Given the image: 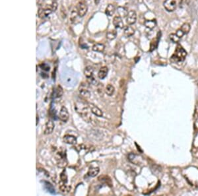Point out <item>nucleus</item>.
Here are the masks:
<instances>
[{"label":"nucleus","instance_id":"obj_7","mask_svg":"<svg viewBox=\"0 0 198 196\" xmlns=\"http://www.w3.org/2000/svg\"><path fill=\"white\" fill-rule=\"evenodd\" d=\"M137 20V14L136 11L133 10H130L128 12L127 17H126V22L129 25H132L136 23Z\"/></svg>","mask_w":198,"mask_h":196},{"label":"nucleus","instance_id":"obj_10","mask_svg":"<svg viewBox=\"0 0 198 196\" xmlns=\"http://www.w3.org/2000/svg\"><path fill=\"white\" fill-rule=\"evenodd\" d=\"M79 93H80V95H81L83 97H84L85 98L90 97L91 93H90L89 90H88V86L84 83H83L81 86H80Z\"/></svg>","mask_w":198,"mask_h":196},{"label":"nucleus","instance_id":"obj_22","mask_svg":"<svg viewBox=\"0 0 198 196\" xmlns=\"http://www.w3.org/2000/svg\"><path fill=\"white\" fill-rule=\"evenodd\" d=\"M104 48H105V46L103 44L96 43L94 45H93V48H92V49H93V50L94 51V52H102L104 50Z\"/></svg>","mask_w":198,"mask_h":196},{"label":"nucleus","instance_id":"obj_3","mask_svg":"<svg viewBox=\"0 0 198 196\" xmlns=\"http://www.w3.org/2000/svg\"><path fill=\"white\" fill-rule=\"evenodd\" d=\"M94 69L93 67L87 66L85 67L84 70V74L87 79V82L91 85H96L98 83V81L94 77Z\"/></svg>","mask_w":198,"mask_h":196},{"label":"nucleus","instance_id":"obj_27","mask_svg":"<svg viewBox=\"0 0 198 196\" xmlns=\"http://www.w3.org/2000/svg\"><path fill=\"white\" fill-rule=\"evenodd\" d=\"M190 28H191L190 25L189 23H187V22L183 24L182 25V27H180V29L183 31V33H184V35H186V34H188L189 32H190Z\"/></svg>","mask_w":198,"mask_h":196},{"label":"nucleus","instance_id":"obj_1","mask_svg":"<svg viewBox=\"0 0 198 196\" xmlns=\"http://www.w3.org/2000/svg\"><path fill=\"white\" fill-rule=\"evenodd\" d=\"M186 56H187V52L181 45L178 44L176 48L173 55L171 57V59L174 62H181L184 61Z\"/></svg>","mask_w":198,"mask_h":196},{"label":"nucleus","instance_id":"obj_21","mask_svg":"<svg viewBox=\"0 0 198 196\" xmlns=\"http://www.w3.org/2000/svg\"><path fill=\"white\" fill-rule=\"evenodd\" d=\"M99 180L100 182H101L102 183L107 184L109 186H112V181L110 180V178L108 176H100V177H99Z\"/></svg>","mask_w":198,"mask_h":196},{"label":"nucleus","instance_id":"obj_17","mask_svg":"<svg viewBox=\"0 0 198 196\" xmlns=\"http://www.w3.org/2000/svg\"><path fill=\"white\" fill-rule=\"evenodd\" d=\"M116 11V7L113 4H109L106 8L105 13L106 15L109 17L112 16Z\"/></svg>","mask_w":198,"mask_h":196},{"label":"nucleus","instance_id":"obj_28","mask_svg":"<svg viewBox=\"0 0 198 196\" xmlns=\"http://www.w3.org/2000/svg\"><path fill=\"white\" fill-rule=\"evenodd\" d=\"M44 183H45V184H44L45 188L50 193H51V194H55V189L54 188L53 186L51 185V184L50 183L48 182H45Z\"/></svg>","mask_w":198,"mask_h":196},{"label":"nucleus","instance_id":"obj_8","mask_svg":"<svg viewBox=\"0 0 198 196\" xmlns=\"http://www.w3.org/2000/svg\"><path fill=\"white\" fill-rule=\"evenodd\" d=\"M56 160L58 161V166L63 168L67 165V161L65 157V154L62 152L58 153L56 156Z\"/></svg>","mask_w":198,"mask_h":196},{"label":"nucleus","instance_id":"obj_6","mask_svg":"<svg viewBox=\"0 0 198 196\" xmlns=\"http://www.w3.org/2000/svg\"><path fill=\"white\" fill-rule=\"evenodd\" d=\"M163 5L165 9L168 12H173L176 8V3L175 0H165Z\"/></svg>","mask_w":198,"mask_h":196},{"label":"nucleus","instance_id":"obj_35","mask_svg":"<svg viewBox=\"0 0 198 196\" xmlns=\"http://www.w3.org/2000/svg\"><path fill=\"white\" fill-rule=\"evenodd\" d=\"M176 35L178 36V37H179L180 38H181L182 37V36H183V35H184V33H183V31H182L181 29H180V28H179V29H178V30H176Z\"/></svg>","mask_w":198,"mask_h":196},{"label":"nucleus","instance_id":"obj_31","mask_svg":"<svg viewBox=\"0 0 198 196\" xmlns=\"http://www.w3.org/2000/svg\"><path fill=\"white\" fill-rule=\"evenodd\" d=\"M169 38H170V41H173L174 43H178L180 40V38L176 35V34H170V35H169Z\"/></svg>","mask_w":198,"mask_h":196},{"label":"nucleus","instance_id":"obj_29","mask_svg":"<svg viewBox=\"0 0 198 196\" xmlns=\"http://www.w3.org/2000/svg\"><path fill=\"white\" fill-rule=\"evenodd\" d=\"M63 93H64V90H63L62 87L60 86V85H58V86L57 87L55 91V97L56 98L61 97L63 95Z\"/></svg>","mask_w":198,"mask_h":196},{"label":"nucleus","instance_id":"obj_11","mask_svg":"<svg viewBox=\"0 0 198 196\" xmlns=\"http://www.w3.org/2000/svg\"><path fill=\"white\" fill-rule=\"evenodd\" d=\"M113 25L116 28H124V22L122 21V18L119 15L115 16L113 19Z\"/></svg>","mask_w":198,"mask_h":196},{"label":"nucleus","instance_id":"obj_36","mask_svg":"<svg viewBox=\"0 0 198 196\" xmlns=\"http://www.w3.org/2000/svg\"><path fill=\"white\" fill-rule=\"evenodd\" d=\"M94 3H95L96 5H98L100 3V0H94Z\"/></svg>","mask_w":198,"mask_h":196},{"label":"nucleus","instance_id":"obj_12","mask_svg":"<svg viewBox=\"0 0 198 196\" xmlns=\"http://www.w3.org/2000/svg\"><path fill=\"white\" fill-rule=\"evenodd\" d=\"M89 105V108L91 109V112L94 114V115L98 116V117H102L103 116V112L99 107H97L93 104H88Z\"/></svg>","mask_w":198,"mask_h":196},{"label":"nucleus","instance_id":"obj_26","mask_svg":"<svg viewBox=\"0 0 198 196\" xmlns=\"http://www.w3.org/2000/svg\"><path fill=\"white\" fill-rule=\"evenodd\" d=\"M106 93L107 94L108 96H112L114 94V91H115V89H114V87L113 85H112L110 84L107 85V87H106Z\"/></svg>","mask_w":198,"mask_h":196},{"label":"nucleus","instance_id":"obj_4","mask_svg":"<svg viewBox=\"0 0 198 196\" xmlns=\"http://www.w3.org/2000/svg\"><path fill=\"white\" fill-rule=\"evenodd\" d=\"M76 9L79 17H83L86 15V13H87L88 8L87 4H86L85 2L80 1L78 3V4L77 5Z\"/></svg>","mask_w":198,"mask_h":196},{"label":"nucleus","instance_id":"obj_16","mask_svg":"<svg viewBox=\"0 0 198 196\" xmlns=\"http://www.w3.org/2000/svg\"><path fill=\"white\" fill-rule=\"evenodd\" d=\"M160 38V33H159L157 35V38H154L153 41L151 42V48H150V52H153V50H154L157 48L158 44H159V39Z\"/></svg>","mask_w":198,"mask_h":196},{"label":"nucleus","instance_id":"obj_14","mask_svg":"<svg viewBox=\"0 0 198 196\" xmlns=\"http://www.w3.org/2000/svg\"><path fill=\"white\" fill-rule=\"evenodd\" d=\"M64 141L67 144L73 145L77 143V138L73 135H65L64 137Z\"/></svg>","mask_w":198,"mask_h":196},{"label":"nucleus","instance_id":"obj_25","mask_svg":"<svg viewBox=\"0 0 198 196\" xmlns=\"http://www.w3.org/2000/svg\"><path fill=\"white\" fill-rule=\"evenodd\" d=\"M117 36V32L116 30H110V31H108V32L107 33V38H108V40H114L115 39L116 37Z\"/></svg>","mask_w":198,"mask_h":196},{"label":"nucleus","instance_id":"obj_34","mask_svg":"<svg viewBox=\"0 0 198 196\" xmlns=\"http://www.w3.org/2000/svg\"><path fill=\"white\" fill-rule=\"evenodd\" d=\"M50 6L53 11H56L57 9H58V3H57V0H53V1L50 5Z\"/></svg>","mask_w":198,"mask_h":196},{"label":"nucleus","instance_id":"obj_37","mask_svg":"<svg viewBox=\"0 0 198 196\" xmlns=\"http://www.w3.org/2000/svg\"><path fill=\"white\" fill-rule=\"evenodd\" d=\"M38 120H39L38 116V115H36V126H37V125H38Z\"/></svg>","mask_w":198,"mask_h":196},{"label":"nucleus","instance_id":"obj_13","mask_svg":"<svg viewBox=\"0 0 198 196\" xmlns=\"http://www.w3.org/2000/svg\"><path fill=\"white\" fill-rule=\"evenodd\" d=\"M54 129V124L51 120H48L45 126L44 129V134L45 135H49L51 134L53 132Z\"/></svg>","mask_w":198,"mask_h":196},{"label":"nucleus","instance_id":"obj_23","mask_svg":"<svg viewBox=\"0 0 198 196\" xmlns=\"http://www.w3.org/2000/svg\"><path fill=\"white\" fill-rule=\"evenodd\" d=\"M100 170L98 167H94V168H91L87 172V175L90 177H95L97 174H99Z\"/></svg>","mask_w":198,"mask_h":196},{"label":"nucleus","instance_id":"obj_18","mask_svg":"<svg viewBox=\"0 0 198 196\" xmlns=\"http://www.w3.org/2000/svg\"><path fill=\"white\" fill-rule=\"evenodd\" d=\"M144 25L149 29L152 30L157 26V21L155 19L146 20L144 22Z\"/></svg>","mask_w":198,"mask_h":196},{"label":"nucleus","instance_id":"obj_19","mask_svg":"<svg viewBox=\"0 0 198 196\" xmlns=\"http://www.w3.org/2000/svg\"><path fill=\"white\" fill-rule=\"evenodd\" d=\"M128 12L129 11H128V9L124 7H118L117 9V15L121 17L122 18L126 17L128 14Z\"/></svg>","mask_w":198,"mask_h":196},{"label":"nucleus","instance_id":"obj_2","mask_svg":"<svg viewBox=\"0 0 198 196\" xmlns=\"http://www.w3.org/2000/svg\"><path fill=\"white\" fill-rule=\"evenodd\" d=\"M89 108V105L84 103L83 101H77L75 104V109L77 113H79L83 118L87 120V118H89L88 113V109Z\"/></svg>","mask_w":198,"mask_h":196},{"label":"nucleus","instance_id":"obj_5","mask_svg":"<svg viewBox=\"0 0 198 196\" xmlns=\"http://www.w3.org/2000/svg\"><path fill=\"white\" fill-rule=\"evenodd\" d=\"M52 12L53 11L51 9V7L50 5H48L45 8H40L38 11V15L40 18L44 19L49 16Z\"/></svg>","mask_w":198,"mask_h":196},{"label":"nucleus","instance_id":"obj_32","mask_svg":"<svg viewBox=\"0 0 198 196\" xmlns=\"http://www.w3.org/2000/svg\"><path fill=\"white\" fill-rule=\"evenodd\" d=\"M60 179H61L62 182L67 184V174H66L65 170H64V171H63L61 173V174H60Z\"/></svg>","mask_w":198,"mask_h":196},{"label":"nucleus","instance_id":"obj_24","mask_svg":"<svg viewBox=\"0 0 198 196\" xmlns=\"http://www.w3.org/2000/svg\"><path fill=\"white\" fill-rule=\"evenodd\" d=\"M59 188L60 189V191L63 193H68L71 191V187L70 186L67 185L65 183L62 182V184L59 185Z\"/></svg>","mask_w":198,"mask_h":196},{"label":"nucleus","instance_id":"obj_20","mask_svg":"<svg viewBox=\"0 0 198 196\" xmlns=\"http://www.w3.org/2000/svg\"><path fill=\"white\" fill-rule=\"evenodd\" d=\"M108 67L104 66L100 68V69L99 70V72L98 73V77L100 79H104L107 76L108 74Z\"/></svg>","mask_w":198,"mask_h":196},{"label":"nucleus","instance_id":"obj_30","mask_svg":"<svg viewBox=\"0 0 198 196\" xmlns=\"http://www.w3.org/2000/svg\"><path fill=\"white\" fill-rule=\"evenodd\" d=\"M78 16H79V15H78V13H77V9H73L72 11H71V17H70V20H71V22H73H73H75L77 17H78Z\"/></svg>","mask_w":198,"mask_h":196},{"label":"nucleus","instance_id":"obj_15","mask_svg":"<svg viewBox=\"0 0 198 196\" xmlns=\"http://www.w3.org/2000/svg\"><path fill=\"white\" fill-rule=\"evenodd\" d=\"M135 33V30L133 27H131L130 25H128L124 28V35L126 37H130L133 36Z\"/></svg>","mask_w":198,"mask_h":196},{"label":"nucleus","instance_id":"obj_33","mask_svg":"<svg viewBox=\"0 0 198 196\" xmlns=\"http://www.w3.org/2000/svg\"><path fill=\"white\" fill-rule=\"evenodd\" d=\"M40 67H41V69L44 71H46V72H49L50 70V67L49 66V65L45 63H42L41 65H40Z\"/></svg>","mask_w":198,"mask_h":196},{"label":"nucleus","instance_id":"obj_9","mask_svg":"<svg viewBox=\"0 0 198 196\" xmlns=\"http://www.w3.org/2000/svg\"><path fill=\"white\" fill-rule=\"evenodd\" d=\"M69 117H70V114H69L67 109L66 108V107L62 106L61 110H60V111H59V119L62 122H66L68 120Z\"/></svg>","mask_w":198,"mask_h":196}]
</instances>
